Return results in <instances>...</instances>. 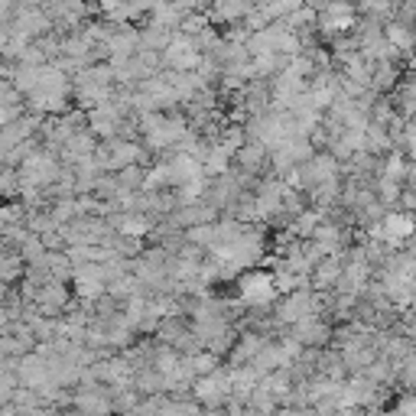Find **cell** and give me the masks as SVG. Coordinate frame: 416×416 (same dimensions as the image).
<instances>
[{"label":"cell","mask_w":416,"mask_h":416,"mask_svg":"<svg viewBox=\"0 0 416 416\" xmlns=\"http://www.w3.org/2000/svg\"><path fill=\"white\" fill-rule=\"evenodd\" d=\"M274 276L267 274H251L244 276V283H241V296H244L247 303H264V299H270L274 296Z\"/></svg>","instance_id":"1"},{"label":"cell","mask_w":416,"mask_h":416,"mask_svg":"<svg viewBox=\"0 0 416 416\" xmlns=\"http://www.w3.org/2000/svg\"><path fill=\"white\" fill-rule=\"evenodd\" d=\"M384 231H387V241H407L410 235H413V221L403 215H390L387 221H384Z\"/></svg>","instance_id":"2"},{"label":"cell","mask_w":416,"mask_h":416,"mask_svg":"<svg viewBox=\"0 0 416 416\" xmlns=\"http://www.w3.org/2000/svg\"><path fill=\"white\" fill-rule=\"evenodd\" d=\"M170 62L176 68H186V66H192V62H199V56H195V46H192L189 39H182V43H172V49H170Z\"/></svg>","instance_id":"3"},{"label":"cell","mask_w":416,"mask_h":416,"mask_svg":"<svg viewBox=\"0 0 416 416\" xmlns=\"http://www.w3.org/2000/svg\"><path fill=\"white\" fill-rule=\"evenodd\" d=\"M225 378H211V380H202V390H199V397L208 400V403H218V400H225Z\"/></svg>","instance_id":"4"},{"label":"cell","mask_w":416,"mask_h":416,"mask_svg":"<svg viewBox=\"0 0 416 416\" xmlns=\"http://www.w3.org/2000/svg\"><path fill=\"white\" fill-rule=\"evenodd\" d=\"M397 416H416V397H407L403 403H400Z\"/></svg>","instance_id":"5"}]
</instances>
